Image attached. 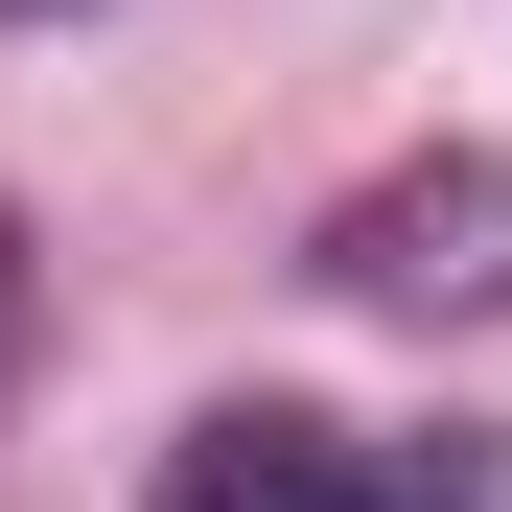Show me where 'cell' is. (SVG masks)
Segmentation results:
<instances>
[{
  "instance_id": "1",
  "label": "cell",
  "mask_w": 512,
  "mask_h": 512,
  "mask_svg": "<svg viewBox=\"0 0 512 512\" xmlns=\"http://www.w3.org/2000/svg\"><path fill=\"white\" fill-rule=\"evenodd\" d=\"M326 303L489 326L512 303V140H443V163H396V187H350V210H326Z\"/></svg>"
},
{
  "instance_id": "2",
  "label": "cell",
  "mask_w": 512,
  "mask_h": 512,
  "mask_svg": "<svg viewBox=\"0 0 512 512\" xmlns=\"http://www.w3.org/2000/svg\"><path fill=\"white\" fill-rule=\"evenodd\" d=\"M163 512H373V466L326 443L303 396H210L187 443H163Z\"/></svg>"
},
{
  "instance_id": "3",
  "label": "cell",
  "mask_w": 512,
  "mask_h": 512,
  "mask_svg": "<svg viewBox=\"0 0 512 512\" xmlns=\"http://www.w3.org/2000/svg\"><path fill=\"white\" fill-rule=\"evenodd\" d=\"M373 512H512V443H489V419H443V443L373 466Z\"/></svg>"
},
{
  "instance_id": "4",
  "label": "cell",
  "mask_w": 512,
  "mask_h": 512,
  "mask_svg": "<svg viewBox=\"0 0 512 512\" xmlns=\"http://www.w3.org/2000/svg\"><path fill=\"white\" fill-rule=\"evenodd\" d=\"M24 326H47V280H24V233H0V373H24Z\"/></svg>"
}]
</instances>
